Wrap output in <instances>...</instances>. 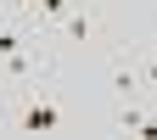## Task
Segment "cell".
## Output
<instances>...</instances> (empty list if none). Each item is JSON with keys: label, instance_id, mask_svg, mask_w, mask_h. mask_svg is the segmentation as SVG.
<instances>
[{"label": "cell", "instance_id": "6", "mask_svg": "<svg viewBox=\"0 0 157 140\" xmlns=\"http://www.w3.org/2000/svg\"><path fill=\"white\" fill-rule=\"evenodd\" d=\"M39 6H45L51 17H62V11H67V6H62V0H39Z\"/></svg>", "mask_w": 157, "mask_h": 140}, {"label": "cell", "instance_id": "7", "mask_svg": "<svg viewBox=\"0 0 157 140\" xmlns=\"http://www.w3.org/2000/svg\"><path fill=\"white\" fill-rule=\"evenodd\" d=\"M146 84L157 90V56H151V62H146Z\"/></svg>", "mask_w": 157, "mask_h": 140}, {"label": "cell", "instance_id": "2", "mask_svg": "<svg viewBox=\"0 0 157 140\" xmlns=\"http://www.w3.org/2000/svg\"><path fill=\"white\" fill-rule=\"evenodd\" d=\"M146 118H151V112H140V107H124V129H129V134H140V129H146Z\"/></svg>", "mask_w": 157, "mask_h": 140}, {"label": "cell", "instance_id": "3", "mask_svg": "<svg viewBox=\"0 0 157 140\" xmlns=\"http://www.w3.org/2000/svg\"><path fill=\"white\" fill-rule=\"evenodd\" d=\"M67 34H73V39H90L95 23H90V17H67Z\"/></svg>", "mask_w": 157, "mask_h": 140}, {"label": "cell", "instance_id": "1", "mask_svg": "<svg viewBox=\"0 0 157 140\" xmlns=\"http://www.w3.org/2000/svg\"><path fill=\"white\" fill-rule=\"evenodd\" d=\"M56 123H62L56 101H28V112H23V129H28V134H45V129H56Z\"/></svg>", "mask_w": 157, "mask_h": 140}, {"label": "cell", "instance_id": "4", "mask_svg": "<svg viewBox=\"0 0 157 140\" xmlns=\"http://www.w3.org/2000/svg\"><path fill=\"white\" fill-rule=\"evenodd\" d=\"M17 51H23V39H17L11 28H0V56H17Z\"/></svg>", "mask_w": 157, "mask_h": 140}, {"label": "cell", "instance_id": "5", "mask_svg": "<svg viewBox=\"0 0 157 140\" xmlns=\"http://www.w3.org/2000/svg\"><path fill=\"white\" fill-rule=\"evenodd\" d=\"M112 90H124V95H129V90H135V73H129V67H118V73H112Z\"/></svg>", "mask_w": 157, "mask_h": 140}]
</instances>
